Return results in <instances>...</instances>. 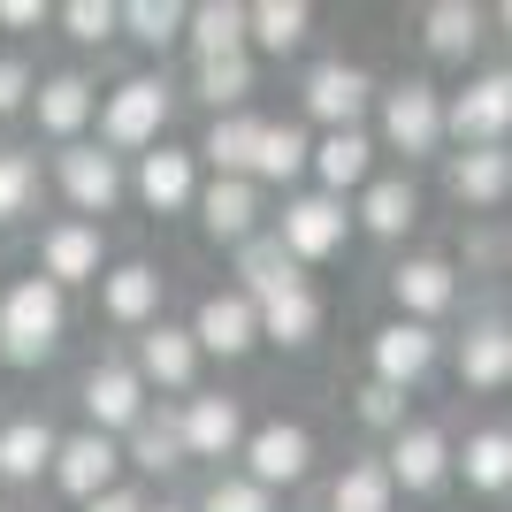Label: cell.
<instances>
[{
	"instance_id": "cell-1",
	"label": "cell",
	"mask_w": 512,
	"mask_h": 512,
	"mask_svg": "<svg viewBox=\"0 0 512 512\" xmlns=\"http://www.w3.org/2000/svg\"><path fill=\"white\" fill-rule=\"evenodd\" d=\"M62 329H69V299L46 276H16L0 291V360L8 367H46L62 352Z\"/></svg>"
},
{
	"instance_id": "cell-2",
	"label": "cell",
	"mask_w": 512,
	"mask_h": 512,
	"mask_svg": "<svg viewBox=\"0 0 512 512\" xmlns=\"http://www.w3.org/2000/svg\"><path fill=\"white\" fill-rule=\"evenodd\" d=\"M169 100L176 92L161 77H123V85L100 100V146L107 153H138V146H161V130H169Z\"/></svg>"
},
{
	"instance_id": "cell-3",
	"label": "cell",
	"mask_w": 512,
	"mask_h": 512,
	"mask_svg": "<svg viewBox=\"0 0 512 512\" xmlns=\"http://www.w3.org/2000/svg\"><path fill=\"white\" fill-rule=\"evenodd\" d=\"M375 123H383V146L406 153V161H428L444 146V92L428 77H406V85L375 92Z\"/></svg>"
},
{
	"instance_id": "cell-4",
	"label": "cell",
	"mask_w": 512,
	"mask_h": 512,
	"mask_svg": "<svg viewBox=\"0 0 512 512\" xmlns=\"http://www.w3.org/2000/svg\"><path fill=\"white\" fill-rule=\"evenodd\" d=\"M444 138L459 146H505L512 138V69H482L444 100Z\"/></svg>"
},
{
	"instance_id": "cell-5",
	"label": "cell",
	"mask_w": 512,
	"mask_h": 512,
	"mask_svg": "<svg viewBox=\"0 0 512 512\" xmlns=\"http://www.w3.org/2000/svg\"><path fill=\"white\" fill-rule=\"evenodd\" d=\"M237 459H245V482H260V490L276 497V490H291V482L314 474V428L306 421H260Z\"/></svg>"
},
{
	"instance_id": "cell-6",
	"label": "cell",
	"mask_w": 512,
	"mask_h": 512,
	"mask_svg": "<svg viewBox=\"0 0 512 512\" xmlns=\"http://www.w3.org/2000/svg\"><path fill=\"white\" fill-rule=\"evenodd\" d=\"M344 237H352V214H344V199L329 192H299V199H283V222H276V245L291 260H329L344 253Z\"/></svg>"
},
{
	"instance_id": "cell-7",
	"label": "cell",
	"mask_w": 512,
	"mask_h": 512,
	"mask_svg": "<svg viewBox=\"0 0 512 512\" xmlns=\"http://www.w3.org/2000/svg\"><path fill=\"white\" fill-rule=\"evenodd\" d=\"M383 474H390V490H406V497L444 490L451 482V436L436 421H406L383 451Z\"/></svg>"
},
{
	"instance_id": "cell-8",
	"label": "cell",
	"mask_w": 512,
	"mask_h": 512,
	"mask_svg": "<svg viewBox=\"0 0 512 512\" xmlns=\"http://www.w3.org/2000/svg\"><path fill=\"white\" fill-rule=\"evenodd\" d=\"M77 406H85V428H100V436L123 444L130 428L146 421V383H138V367H130V360H100L85 375V390H77Z\"/></svg>"
},
{
	"instance_id": "cell-9",
	"label": "cell",
	"mask_w": 512,
	"mask_h": 512,
	"mask_svg": "<svg viewBox=\"0 0 512 512\" xmlns=\"http://www.w3.org/2000/svg\"><path fill=\"white\" fill-rule=\"evenodd\" d=\"M436 360H444V337H436L428 321H383V329L367 337V367H375V383H390V390H413Z\"/></svg>"
},
{
	"instance_id": "cell-10",
	"label": "cell",
	"mask_w": 512,
	"mask_h": 512,
	"mask_svg": "<svg viewBox=\"0 0 512 512\" xmlns=\"http://www.w3.org/2000/svg\"><path fill=\"white\" fill-rule=\"evenodd\" d=\"M176 428H184V459H237L245 451V398H230V390H199L192 406L176 413Z\"/></svg>"
},
{
	"instance_id": "cell-11",
	"label": "cell",
	"mask_w": 512,
	"mask_h": 512,
	"mask_svg": "<svg viewBox=\"0 0 512 512\" xmlns=\"http://www.w3.org/2000/svg\"><path fill=\"white\" fill-rule=\"evenodd\" d=\"M115 474H123V444L100 436V428H77V436L54 444V482H62V497H77V505L107 497V490H115Z\"/></svg>"
},
{
	"instance_id": "cell-12",
	"label": "cell",
	"mask_w": 512,
	"mask_h": 512,
	"mask_svg": "<svg viewBox=\"0 0 512 512\" xmlns=\"http://www.w3.org/2000/svg\"><path fill=\"white\" fill-rule=\"evenodd\" d=\"M54 184H62V199L77 207V222H85V214H107L123 199V161L107 146H85V138H77V146L54 153Z\"/></svg>"
},
{
	"instance_id": "cell-13",
	"label": "cell",
	"mask_w": 512,
	"mask_h": 512,
	"mask_svg": "<svg viewBox=\"0 0 512 512\" xmlns=\"http://www.w3.org/2000/svg\"><path fill=\"white\" fill-rule=\"evenodd\" d=\"M192 344H199V360H245V352H253L260 344V306L245 299V291H207V299H199V314H192Z\"/></svg>"
},
{
	"instance_id": "cell-14",
	"label": "cell",
	"mask_w": 512,
	"mask_h": 512,
	"mask_svg": "<svg viewBox=\"0 0 512 512\" xmlns=\"http://www.w3.org/2000/svg\"><path fill=\"white\" fill-rule=\"evenodd\" d=\"M39 276L54 283V291H69V283H100L107 276V237L100 222H54V230H39Z\"/></svg>"
},
{
	"instance_id": "cell-15",
	"label": "cell",
	"mask_w": 512,
	"mask_h": 512,
	"mask_svg": "<svg viewBox=\"0 0 512 512\" xmlns=\"http://www.w3.org/2000/svg\"><path fill=\"white\" fill-rule=\"evenodd\" d=\"M299 92H306V115L329 130H360V115L375 107V77L360 62H314Z\"/></svg>"
},
{
	"instance_id": "cell-16",
	"label": "cell",
	"mask_w": 512,
	"mask_h": 512,
	"mask_svg": "<svg viewBox=\"0 0 512 512\" xmlns=\"http://www.w3.org/2000/svg\"><path fill=\"white\" fill-rule=\"evenodd\" d=\"M390 299H398V321H428L436 329V314H451L459 306V268L436 253H413L390 268Z\"/></svg>"
},
{
	"instance_id": "cell-17",
	"label": "cell",
	"mask_w": 512,
	"mask_h": 512,
	"mask_svg": "<svg viewBox=\"0 0 512 512\" xmlns=\"http://www.w3.org/2000/svg\"><path fill=\"white\" fill-rule=\"evenodd\" d=\"M100 115V92H92L85 69H54V77H39V92H31V123L46 130V138H62V146H77V130Z\"/></svg>"
},
{
	"instance_id": "cell-18",
	"label": "cell",
	"mask_w": 512,
	"mask_h": 512,
	"mask_svg": "<svg viewBox=\"0 0 512 512\" xmlns=\"http://www.w3.org/2000/svg\"><path fill=\"white\" fill-rule=\"evenodd\" d=\"M138 199H146L153 214H184V207H199V153L192 146H161L153 153H138Z\"/></svg>"
},
{
	"instance_id": "cell-19",
	"label": "cell",
	"mask_w": 512,
	"mask_h": 512,
	"mask_svg": "<svg viewBox=\"0 0 512 512\" xmlns=\"http://www.w3.org/2000/svg\"><path fill=\"white\" fill-rule=\"evenodd\" d=\"M161 283L169 276H161L153 260H115L100 276V314L123 321V329H153V321H161Z\"/></svg>"
},
{
	"instance_id": "cell-20",
	"label": "cell",
	"mask_w": 512,
	"mask_h": 512,
	"mask_svg": "<svg viewBox=\"0 0 512 512\" xmlns=\"http://www.w3.org/2000/svg\"><path fill=\"white\" fill-rule=\"evenodd\" d=\"M199 222H207L214 245L260 237V184L253 176H214V184H199Z\"/></svg>"
},
{
	"instance_id": "cell-21",
	"label": "cell",
	"mask_w": 512,
	"mask_h": 512,
	"mask_svg": "<svg viewBox=\"0 0 512 512\" xmlns=\"http://www.w3.org/2000/svg\"><path fill=\"white\" fill-rule=\"evenodd\" d=\"M444 184L459 207H505L512 199V146H459Z\"/></svg>"
},
{
	"instance_id": "cell-22",
	"label": "cell",
	"mask_w": 512,
	"mask_h": 512,
	"mask_svg": "<svg viewBox=\"0 0 512 512\" xmlns=\"http://www.w3.org/2000/svg\"><path fill=\"white\" fill-rule=\"evenodd\" d=\"M459 383L467 390H505L512 383V321L505 314H474L459 337Z\"/></svg>"
},
{
	"instance_id": "cell-23",
	"label": "cell",
	"mask_w": 512,
	"mask_h": 512,
	"mask_svg": "<svg viewBox=\"0 0 512 512\" xmlns=\"http://www.w3.org/2000/svg\"><path fill=\"white\" fill-rule=\"evenodd\" d=\"M138 383L146 390H192V375H199V344H192V329H176V321H153L146 337H138Z\"/></svg>"
},
{
	"instance_id": "cell-24",
	"label": "cell",
	"mask_w": 512,
	"mask_h": 512,
	"mask_svg": "<svg viewBox=\"0 0 512 512\" xmlns=\"http://www.w3.org/2000/svg\"><path fill=\"white\" fill-rule=\"evenodd\" d=\"M451 474H459L474 497H505V490H512V428H505V421L474 428L467 444L451 451Z\"/></svg>"
},
{
	"instance_id": "cell-25",
	"label": "cell",
	"mask_w": 512,
	"mask_h": 512,
	"mask_svg": "<svg viewBox=\"0 0 512 512\" xmlns=\"http://www.w3.org/2000/svg\"><path fill=\"white\" fill-rule=\"evenodd\" d=\"M253 306H260V337L283 344V352H299V344L321 337V299H314V283H276V291H268V299H253Z\"/></svg>"
},
{
	"instance_id": "cell-26",
	"label": "cell",
	"mask_w": 512,
	"mask_h": 512,
	"mask_svg": "<svg viewBox=\"0 0 512 512\" xmlns=\"http://www.w3.org/2000/svg\"><path fill=\"white\" fill-rule=\"evenodd\" d=\"M245 23H253V0H199L192 23H184L192 62H230V54H245Z\"/></svg>"
},
{
	"instance_id": "cell-27",
	"label": "cell",
	"mask_w": 512,
	"mask_h": 512,
	"mask_svg": "<svg viewBox=\"0 0 512 512\" xmlns=\"http://www.w3.org/2000/svg\"><path fill=\"white\" fill-rule=\"evenodd\" d=\"M314 176H321L329 199L367 192V176H375V138H367V130H329V138H314Z\"/></svg>"
},
{
	"instance_id": "cell-28",
	"label": "cell",
	"mask_w": 512,
	"mask_h": 512,
	"mask_svg": "<svg viewBox=\"0 0 512 512\" xmlns=\"http://www.w3.org/2000/svg\"><path fill=\"white\" fill-rule=\"evenodd\" d=\"M352 222H360L367 237H406L413 222H421V184H413V176H367Z\"/></svg>"
},
{
	"instance_id": "cell-29",
	"label": "cell",
	"mask_w": 512,
	"mask_h": 512,
	"mask_svg": "<svg viewBox=\"0 0 512 512\" xmlns=\"http://www.w3.org/2000/svg\"><path fill=\"white\" fill-rule=\"evenodd\" d=\"M482 8L474 0H428L421 8V46L436 54V62H467L474 46H482Z\"/></svg>"
},
{
	"instance_id": "cell-30",
	"label": "cell",
	"mask_w": 512,
	"mask_h": 512,
	"mask_svg": "<svg viewBox=\"0 0 512 512\" xmlns=\"http://www.w3.org/2000/svg\"><path fill=\"white\" fill-rule=\"evenodd\" d=\"M54 428L39 421V413H23V421L0 428V482H39V474H54Z\"/></svg>"
},
{
	"instance_id": "cell-31",
	"label": "cell",
	"mask_w": 512,
	"mask_h": 512,
	"mask_svg": "<svg viewBox=\"0 0 512 512\" xmlns=\"http://www.w3.org/2000/svg\"><path fill=\"white\" fill-rule=\"evenodd\" d=\"M306 31H314V8L306 0H253V23H245V46H260V54H299Z\"/></svg>"
},
{
	"instance_id": "cell-32",
	"label": "cell",
	"mask_w": 512,
	"mask_h": 512,
	"mask_svg": "<svg viewBox=\"0 0 512 512\" xmlns=\"http://www.w3.org/2000/svg\"><path fill=\"white\" fill-rule=\"evenodd\" d=\"M260 115L253 107H237V115H214V130H207V161H214V176H253V153H260Z\"/></svg>"
},
{
	"instance_id": "cell-33",
	"label": "cell",
	"mask_w": 512,
	"mask_h": 512,
	"mask_svg": "<svg viewBox=\"0 0 512 512\" xmlns=\"http://www.w3.org/2000/svg\"><path fill=\"white\" fill-rule=\"evenodd\" d=\"M314 169V138L299 123H268L260 130V153H253V184H291V176Z\"/></svg>"
},
{
	"instance_id": "cell-34",
	"label": "cell",
	"mask_w": 512,
	"mask_h": 512,
	"mask_svg": "<svg viewBox=\"0 0 512 512\" xmlns=\"http://www.w3.org/2000/svg\"><path fill=\"white\" fill-rule=\"evenodd\" d=\"M123 467H146V474L184 467V428H176V413H153L146 406V421L123 436Z\"/></svg>"
},
{
	"instance_id": "cell-35",
	"label": "cell",
	"mask_w": 512,
	"mask_h": 512,
	"mask_svg": "<svg viewBox=\"0 0 512 512\" xmlns=\"http://www.w3.org/2000/svg\"><path fill=\"white\" fill-rule=\"evenodd\" d=\"M276 283H306L299 260L283 253L276 237H245V245H237V291H245V299H268Z\"/></svg>"
},
{
	"instance_id": "cell-36",
	"label": "cell",
	"mask_w": 512,
	"mask_h": 512,
	"mask_svg": "<svg viewBox=\"0 0 512 512\" xmlns=\"http://www.w3.org/2000/svg\"><path fill=\"white\" fill-rule=\"evenodd\" d=\"M192 100H207L214 115H237L253 100V54H230V62H192Z\"/></svg>"
},
{
	"instance_id": "cell-37",
	"label": "cell",
	"mask_w": 512,
	"mask_h": 512,
	"mask_svg": "<svg viewBox=\"0 0 512 512\" xmlns=\"http://www.w3.org/2000/svg\"><path fill=\"white\" fill-rule=\"evenodd\" d=\"M184 23H192V8H184V0H123V31H130L138 46H153V54L184 46Z\"/></svg>"
},
{
	"instance_id": "cell-38",
	"label": "cell",
	"mask_w": 512,
	"mask_h": 512,
	"mask_svg": "<svg viewBox=\"0 0 512 512\" xmlns=\"http://www.w3.org/2000/svg\"><path fill=\"white\" fill-rule=\"evenodd\" d=\"M390 505H398V490H390L383 459H352L329 490V512H390Z\"/></svg>"
},
{
	"instance_id": "cell-39",
	"label": "cell",
	"mask_w": 512,
	"mask_h": 512,
	"mask_svg": "<svg viewBox=\"0 0 512 512\" xmlns=\"http://www.w3.org/2000/svg\"><path fill=\"white\" fill-rule=\"evenodd\" d=\"M39 207V153L0 146V222H23Z\"/></svg>"
},
{
	"instance_id": "cell-40",
	"label": "cell",
	"mask_w": 512,
	"mask_h": 512,
	"mask_svg": "<svg viewBox=\"0 0 512 512\" xmlns=\"http://www.w3.org/2000/svg\"><path fill=\"white\" fill-rule=\"evenodd\" d=\"M62 31L77 46H107L115 31H123V8H115V0H69V8H62Z\"/></svg>"
},
{
	"instance_id": "cell-41",
	"label": "cell",
	"mask_w": 512,
	"mask_h": 512,
	"mask_svg": "<svg viewBox=\"0 0 512 512\" xmlns=\"http://www.w3.org/2000/svg\"><path fill=\"white\" fill-rule=\"evenodd\" d=\"M199 512H276V497L260 490V482H245V474H214Z\"/></svg>"
},
{
	"instance_id": "cell-42",
	"label": "cell",
	"mask_w": 512,
	"mask_h": 512,
	"mask_svg": "<svg viewBox=\"0 0 512 512\" xmlns=\"http://www.w3.org/2000/svg\"><path fill=\"white\" fill-rule=\"evenodd\" d=\"M352 406H360V421H367V428H383V436H398V428H406V390L375 383V375L360 383V398H352Z\"/></svg>"
},
{
	"instance_id": "cell-43",
	"label": "cell",
	"mask_w": 512,
	"mask_h": 512,
	"mask_svg": "<svg viewBox=\"0 0 512 512\" xmlns=\"http://www.w3.org/2000/svg\"><path fill=\"white\" fill-rule=\"evenodd\" d=\"M31 92H39L31 62H23V54H0V115H16V107H31Z\"/></svg>"
},
{
	"instance_id": "cell-44",
	"label": "cell",
	"mask_w": 512,
	"mask_h": 512,
	"mask_svg": "<svg viewBox=\"0 0 512 512\" xmlns=\"http://www.w3.org/2000/svg\"><path fill=\"white\" fill-rule=\"evenodd\" d=\"M46 16H54L46 0H0V23H8V31H31V23H46Z\"/></svg>"
},
{
	"instance_id": "cell-45",
	"label": "cell",
	"mask_w": 512,
	"mask_h": 512,
	"mask_svg": "<svg viewBox=\"0 0 512 512\" xmlns=\"http://www.w3.org/2000/svg\"><path fill=\"white\" fill-rule=\"evenodd\" d=\"M85 512H146V497H138V490H123V482H115V490H107V497H92Z\"/></svg>"
},
{
	"instance_id": "cell-46",
	"label": "cell",
	"mask_w": 512,
	"mask_h": 512,
	"mask_svg": "<svg viewBox=\"0 0 512 512\" xmlns=\"http://www.w3.org/2000/svg\"><path fill=\"white\" fill-rule=\"evenodd\" d=\"M497 23H505V31H512V0H505V8H497Z\"/></svg>"
},
{
	"instance_id": "cell-47",
	"label": "cell",
	"mask_w": 512,
	"mask_h": 512,
	"mask_svg": "<svg viewBox=\"0 0 512 512\" xmlns=\"http://www.w3.org/2000/svg\"><path fill=\"white\" fill-rule=\"evenodd\" d=\"M146 512H184V505H146Z\"/></svg>"
}]
</instances>
